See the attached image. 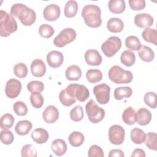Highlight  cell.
<instances>
[{"mask_svg":"<svg viewBox=\"0 0 157 157\" xmlns=\"http://www.w3.org/2000/svg\"><path fill=\"white\" fill-rule=\"evenodd\" d=\"M10 13L17 17L24 26L32 25L36 20L35 11L22 3H16L12 6Z\"/></svg>","mask_w":157,"mask_h":157,"instance_id":"obj_1","label":"cell"},{"mask_svg":"<svg viewBox=\"0 0 157 157\" xmlns=\"http://www.w3.org/2000/svg\"><path fill=\"white\" fill-rule=\"evenodd\" d=\"M81 15L85 23L90 28H96L102 24L101 10L95 4L85 5L82 9Z\"/></svg>","mask_w":157,"mask_h":157,"instance_id":"obj_2","label":"cell"},{"mask_svg":"<svg viewBox=\"0 0 157 157\" xmlns=\"http://www.w3.org/2000/svg\"><path fill=\"white\" fill-rule=\"evenodd\" d=\"M18 28L17 23L13 16L9 13L1 10L0 11V36L6 37L15 33Z\"/></svg>","mask_w":157,"mask_h":157,"instance_id":"obj_3","label":"cell"},{"mask_svg":"<svg viewBox=\"0 0 157 157\" xmlns=\"http://www.w3.org/2000/svg\"><path fill=\"white\" fill-rule=\"evenodd\" d=\"M109 78L116 84H126L132 81L133 74L128 70H124L118 65L111 67L108 72Z\"/></svg>","mask_w":157,"mask_h":157,"instance_id":"obj_4","label":"cell"},{"mask_svg":"<svg viewBox=\"0 0 157 157\" xmlns=\"http://www.w3.org/2000/svg\"><path fill=\"white\" fill-rule=\"evenodd\" d=\"M85 111L89 121L93 123H99L104 119L105 115V110L98 106L93 99H90L86 103Z\"/></svg>","mask_w":157,"mask_h":157,"instance_id":"obj_5","label":"cell"},{"mask_svg":"<svg viewBox=\"0 0 157 157\" xmlns=\"http://www.w3.org/2000/svg\"><path fill=\"white\" fill-rule=\"evenodd\" d=\"M121 40L117 36H111L101 45V50L107 57L113 56L121 47Z\"/></svg>","mask_w":157,"mask_h":157,"instance_id":"obj_6","label":"cell"},{"mask_svg":"<svg viewBox=\"0 0 157 157\" xmlns=\"http://www.w3.org/2000/svg\"><path fill=\"white\" fill-rule=\"evenodd\" d=\"M66 90L71 97L81 102H85L90 97V91L83 85L72 83L66 87Z\"/></svg>","mask_w":157,"mask_h":157,"instance_id":"obj_7","label":"cell"},{"mask_svg":"<svg viewBox=\"0 0 157 157\" xmlns=\"http://www.w3.org/2000/svg\"><path fill=\"white\" fill-rule=\"evenodd\" d=\"M77 36L75 31L71 28L61 30L53 40V44L57 47H63L75 40Z\"/></svg>","mask_w":157,"mask_h":157,"instance_id":"obj_8","label":"cell"},{"mask_svg":"<svg viewBox=\"0 0 157 157\" xmlns=\"http://www.w3.org/2000/svg\"><path fill=\"white\" fill-rule=\"evenodd\" d=\"M93 93L98 102L101 105L107 104L110 100V88L105 83H101L96 85L93 88Z\"/></svg>","mask_w":157,"mask_h":157,"instance_id":"obj_9","label":"cell"},{"mask_svg":"<svg viewBox=\"0 0 157 157\" xmlns=\"http://www.w3.org/2000/svg\"><path fill=\"white\" fill-rule=\"evenodd\" d=\"M125 137L124 128L118 124L111 126L109 129V140L112 144L118 145L123 143Z\"/></svg>","mask_w":157,"mask_h":157,"instance_id":"obj_10","label":"cell"},{"mask_svg":"<svg viewBox=\"0 0 157 157\" xmlns=\"http://www.w3.org/2000/svg\"><path fill=\"white\" fill-rule=\"evenodd\" d=\"M21 83L16 78H10L6 83L5 93L10 99H14L18 96L21 90Z\"/></svg>","mask_w":157,"mask_h":157,"instance_id":"obj_11","label":"cell"},{"mask_svg":"<svg viewBox=\"0 0 157 157\" xmlns=\"http://www.w3.org/2000/svg\"><path fill=\"white\" fill-rule=\"evenodd\" d=\"M61 15V9L59 6L55 4L47 5L43 10V17L45 20L49 21L56 20Z\"/></svg>","mask_w":157,"mask_h":157,"instance_id":"obj_12","label":"cell"},{"mask_svg":"<svg viewBox=\"0 0 157 157\" xmlns=\"http://www.w3.org/2000/svg\"><path fill=\"white\" fill-rule=\"evenodd\" d=\"M135 25L140 28H148L153 24L154 20L153 17L146 13H139L134 17Z\"/></svg>","mask_w":157,"mask_h":157,"instance_id":"obj_13","label":"cell"},{"mask_svg":"<svg viewBox=\"0 0 157 157\" xmlns=\"http://www.w3.org/2000/svg\"><path fill=\"white\" fill-rule=\"evenodd\" d=\"M64 61V56L61 52L52 50L47 55V61L48 66L52 68H57L61 66Z\"/></svg>","mask_w":157,"mask_h":157,"instance_id":"obj_14","label":"cell"},{"mask_svg":"<svg viewBox=\"0 0 157 157\" xmlns=\"http://www.w3.org/2000/svg\"><path fill=\"white\" fill-rule=\"evenodd\" d=\"M42 118L47 123H54L59 118V111L55 106L50 105L43 111Z\"/></svg>","mask_w":157,"mask_h":157,"instance_id":"obj_15","label":"cell"},{"mask_svg":"<svg viewBox=\"0 0 157 157\" xmlns=\"http://www.w3.org/2000/svg\"><path fill=\"white\" fill-rule=\"evenodd\" d=\"M86 63L90 66H99L102 61V58L99 52L94 49H89L86 51L84 55Z\"/></svg>","mask_w":157,"mask_h":157,"instance_id":"obj_16","label":"cell"},{"mask_svg":"<svg viewBox=\"0 0 157 157\" xmlns=\"http://www.w3.org/2000/svg\"><path fill=\"white\" fill-rule=\"evenodd\" d=\"M30 69L33 76L41 77H43L46 72V66L42 59L37 58L32 61Z\"/></svg>","mask_w":157,"mask_h":157,"instance_id":"obj_17","label":"cell"},{"mask_svg":"<svg viewBox=\"0 0 157 157\" xmlns=\"http://www.w3.org/2000/svg\"><path fill=\"white\" fill-rule=\"evenodd\" d=\"M136 122L141 126H145L150 123L151 120V113L146 108H140L136 112Z\"/></svg>","mask_w":157,"mask_h":157,"instance_id":"obj_18","label":"cell"},{"mask_svg":"<svg viewBox=\"0 0 157 157\" xmlns=\"http://www.w3.org/2000/svg\"><path fill=\"white\" fill-rule=\"evenodd\" d=\"M31 137L33 140L37 144H42L46 143L49 138L48 131L44 128H36L31 132Z\"/></svg>","mask_w":157,"mask_h":157,"instance_id":"obj_19","label":"cell"},{"mask_svg":"<svg viewBox=\"0 0 157 157\" xmlns=\"http://www.w3.org/2000/svg\"><path fill=\"white\" fill-rule=\"evenodd\" d=\"M53 152L58 156L64 155L67 151V146L66 142L61 139H57L54 140L51 145Z\"/></svg>","mask_w":157,"mask_h":157,"instance_id":"obj_20","label":"cell"},{"mask_svg":"<svg viewBox=\"0 0 157 157\" xmlns=\"http://www.w3.org/2000/svg\"><path fill=\"white\" fill-rule=\"evenodd\" d=\"M107 28L111 33H120L124 28V23L122 20L119 18H111L107 23Z\"/></svg>","mask_w":157,"mask_h":157,"instance_id":"obj_21","label":"cell"},{"mask_svg":"<svg viewBox=\"0 0 157 157\" xmlns=\"http://www.w3.org/2000/svg\"><path fill=\"white\" fill-rule=\"evenodd\" d=\"M33 128L32 123L27 120H23L18 121L15 126V132L20 136L28 134Z\"/></svg>","mask_w":157,"mask_h":157,"instance_id":"obj_22","label":"cell"},{"mask_svg":"<svg viewBox=\"0 0 157 157\" xmlns=\"http://www.w3.org/2000/svg\"><path fill=\"white\" fill-rule=\"evenodd\" d=\"M65 75L68 80L77 81L82 77V70L77 65H71L66 69Z\"/></svg>","mask_w":157,"mask_h":157,"instance_id":"obj_23","label":"cell"},{"mask_svg":"<svg viewBox=\"0 0 157 157\" xmlns=\"http://www.w3.org/2000/svg\"><path fill=\"white\" fill-rule=\"evenodd\" d=\"M109 10L114 14H120L123 13L126 8L124 0H110L108 2Z\"/></svg>","mask_w":157,"mask_h":157,"instance_id":"obj_24","label":"cell"},{"mask_svg":"<svg viewBox=\"0 0 157 157\" xmlns=\"http://www.w3.org/2000/svg\"><path fill=\"white\" fill-rule=\"evenodd\" d=\"M138 55L141 60L147 63L152 61L155 57L153 50L146 45H141L138 50Z\"/></svg>","mask_w":157,"mask_h":157,"instance_id":"obj_25","label":"cell"},{"mask_svg":"<svg viewBox=\"0 0 157 157\" xmlns=\"http://www.w3.org/2000/svg\"><path fill=\"white\" fill-rule=\"evenodd\" d=\"M78 8V3L76 1L69 0L67 1L64 9V14L67 18H73L77 13Z\"/></svg>","mask_w":157,"mask_h":157,"instance_id":"obj_26","label":"cell"},{"mask_svg":"<svg viewBox=\"0 0 157 157\" xmlns=\"http://www.w3.org/2000/svg\"><path fill=\"white\" fill-rule=\"evenodd\" d=\"M130 137L134 144L139 145L144 142L145 133L142 129L139 128H134L131 130Z\"/></svg>","mask_w":157,"mask_h":157,"instance_id":"obj_27","label":"cell"},{"mask_svg":"<svg viewBox=\"0 0 157 157\" xmlns=\"http://www.w3.org/2000/svg\"><path fill=\"white\" fill-rule=\"evenodd\" d=\"M122 120L128 125L134 124L136 122L135 110L131 106L125 109L122 114Z\"/></svg>","mask_w":157,"mask_h":157,"instance_id":"obj_28","label":"cell"},{"mask_svg":"<svg viewBox=\"0 0 157 157\" xmlns=\"http://www.w3.org/2000/svg\"><path fill=\"white\" fill-rule=\"evenodd\" d=\"M132 94V90L129 86L117 87L115 89L113 96L116 100H121L124 98H130Z\"/></svg>","mask_w":157,"mask_h":157,"instance_id":"obj_29","label":"cell"},{"mask_svg":"<svg viewBox=\"0 0 157 157\" xmlns=\"http://www.w3.org/2000/svg\"><path fill=\"white\" fill-rule=\"evenodd\" d=\"M85 140L83 134L79 131L72 132L68 137V141L71 146L78 147L82 145Z\"/></svg>","mask_w":157,"mask_h":157,"instance_id":"obj_30","label":"cell"},{"mask_svg":"<svg viewBox=\"0 0 157 157\" xmlns=\"http://www.w3.org/2000/svg\"><path fill=\"white\" fill-rule=\"evenodd\" d=\"M142 37L145 41L157 45V31L155 29L145 28L142 33Z\"/></svg>","mask_w":157,"mask_h":157,"instance_id":"obj_31","label":"cell"},{"mask_svg":"<svg viewBox=\"0 0 157 157\" xmlns=\"http://www.w3.org/2000/svg\"><path fill=\"white\" fill-rule=\"evenodd\" d=\"M121 63L125 66L131 67L136 61V55L134 52L131 50H124L120 56Z\"/></svg>","mask_w":157,"mask_h":157,"instance_id":"obj_32","label":"cell"},{"mask_svg":"<svg viewBox=\"0 0 157 157\" xmlns=\"http://www.w3.org/2000/svg\"><path fill=\"white\" fill-rule=\"evenodd\" d=\"M86 77L91 83H95L102 79V73L98 69H91L86 71Z\"/></svg>","mask_w":157,"mask_h":157,"instance_id":"obj_33","label":"cell"},{"mask_svg":"<svg viewBox=\"0 0 157 157\" xmlns=\"http://www.w3.org/2000/svg\"><path fill=\"white\" fill-rule=\"evenodd\" d=\"M126 48L133 51L139 50L141 47V42L139 39L135 36H129L125 39Z\"/></svg>","mask_w":157,"mask_h":157,"instance_id":"obj_34","label":"cell"},{"mask_svg":"<svg viewBox=\"0 0 157 157\" xmlns=\"http://www.w3.org/2000/svg\"><path fill=\"white\" fill-rule=\"evenodd\" d=\"M145 145L150 150H157V134L155 132H148L145 134Z\"/></svg>","mask_w":157,"mask_h":157,"instance_id":"obj_35","label":"cell"},{"mask_svg":"<svg viewBox=\"0 0 157 157\" xmlns=\"http://www.w3.org/2000/svg\"><path fill=\"white\" fill-rule=\"evenodd\" d=\"M59 99L61 104L66 107H69L74 104L76 99L72 97H71L66 91V89L60 91L59 94Z\"/></svg>","mask_w":157,"mask_h":157,"instance_id":"obj_36","label":"cell"},{"mask_svg":"<svg viewBox=\"0 0 157 157\" xmlns=\"http://www.w3.org/2000/svg\"><path fill=\"white\" fill-rule=\"evenodd\" d=\"M13 116L9 113L4 114L1 118V128L2 129H8L11 128L14 123Z\"/></svg>","mask_w":157,"mask_h":157,"instance_id":"obj_37","label":"cell"},{"mask_svg":"<svg viewBox=\"0 0 157 157\" xmlns=\"http://www.w3.org/2000/svg\"><path fill=\"white\" fill-rule=\"evenodd\" d=\"M69 116L71 119L75 122H78L81 121L84 116L83 108L81 105H77L75 106L70 111Z\"/></svg>","mask_w":157,"mask_h":157,"instance_id":"obj_38","label":"cell"},{"mask_svg":"<svg viewBox=\"0 0 157 157\" xmlns=\"http://www.w3.org/2000/svg\"><path fill=\"white\" fill-rule=\"evenodd\" d=\"M38 32L42 37L49 39L54 34L55 30L52 26L48 24H42L39 26Z\"/></svg>","mask_w":157,"mask_h":157,"instance_id":"obj_39","label":"cell"},{"mask_svg":"<svg viewBox=\"0 0 157 157\" xmlns=\"http://www.w3.org/2000/svg\"><path fill=\"white\" fill-rule=\"evenodd\" d=\"M28 72V67L23 63H18L13 66V74L20 78L26 77Z\"/></svg>","mask_w":157,"mask_h":157,"instance_id":"obj_40","label":"cell"},{"mask_svg":"<svg viewBox=\"0 0 157 157\" xmlns=\"http://www.w3.org/2000/svg\"><path fill=\"white\" fill-rule=\"evenodd\" d=\"M145 104L151 109H155L156 107L157 96L155 92L149 91L145 94L144 98Z\"/></svg>","mask_w":157,"mask_h":157,"instance_id":"obj_41","label":"cell"},{"mask_svg":"<svg viewBox=\"0 0 157 157\" xmlns=\"http://www.w3.org/2000/svg\"><path fill=\"white\" fill-rule=\"evenodd\" d=\"M28 90L32 93H42L44 90V84L41 81L33 80L27 85Z\"/></svg>","mask_w":157,"mask_h":157,"instance_id":"obj_42","label":"cell"},{"mask_svg":"<svg viewBox=\"0 0 157 157\" xmlns=\"http://www.w3.org/2000/svg\"><path fill=\"white\" fill-rule=\"evenodd\" d=\"M44 98L40 93H32L30 95V102L33 107L40 109L44 104Z\"/></svg>","mask_w":157,"mask_h":157,"instance_id":"obj_43","label":"cell"},{"mask_svg":"<svg viewBox=\"0 0 157 157\" xmlns=\"http://www.w3.org/2000/svg\"><path fill=\"white\" fill-rule=\"evenodd\" d=\"M21 155L22 157H36L37 150L32 144H26L22 147Z\"/></svg>","mask_w":157,"mask_h":157,"instance_id":"obj_44","label":"cell"},{"mask_svg":"<svg viewBox=\"0 0 157 157\" xmlns=\"http://www.w3.org/2000/svg\"><path fill=\"white\" fill-rule=\"evenodd\" d=\"M14 112L18 116H25L28 113L27 105L23 101H17L13 105Z\"/></svg>","mask_w":157,"mask_h":157,"instance_id":"obj_45","label":"cell"},{"mask_svg":"<svg viewBox=\"0 0 157 157\" xmlns=\"http://www.w3.org/2000/svg\"><path fill=\"white\" fill-rule=\"evenodd\" d=\"M0 139L3 144L10 145L14 140V136L10 131L2 129L0 133Z\"/></svg>","mask_w":157,"mask_h":157,"instance_id":"obj_46","label":"cell"},{"mask_svg":"<svg viewBox=\"0 0 157 157\" xmlns=\"http://www.w3.org/2000/svg\"><path fill=\"white\" fill-rule=\"evenodd\" d=\"M89 157H104V154L102 148L97 145H91L88 151Z\"/></svg>","mask_w":157,"mask_h":157,"instance_id":"obj_47","label":"cell"},{"mask_svg":"<svg viewBox=\"0 0 157 157\" xmlns=\"http://www.w3.org/2000/svg\"><path fill=\"white\" fill-rule=\"evenodd\" d=\"M128 3L130 8L135 11L141 10L144 9L146 6L145 0H129Z\"/></svg>","mask_w":157,"mask_h":157,"instance_id":"obj_48","label":"cell"},{"mask_svg":"<svg viewBox=\"0 0 157 157\" xmlns=\"http://www.w3.org/2000/svg\"><path fill=\"white\" fill-rule=\"evenodd\" d=\"M124 154L120 149L111 150L109 154V157H124Z\"/></svg>","mask_w":157,"mask_h":157,"instance_id":"obj_49","label":"cell"},{"mask_svg":"<svg viewBox=\"0 0 157 157\" xmlns=\"http://www.w3.org/2000/svg\"><path fill=\"white\" fill-rule=\"evenodd\" d=\"M146 156L145 151L141 148H136L134 150L131 157L137 156V157H145Z\"/></svg>","mask_w":157,"mask_h":157,"instance_id":"obj_50","label":"cell"}]
</instances>
